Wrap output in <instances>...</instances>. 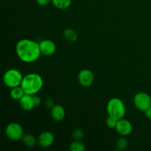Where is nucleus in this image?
Instances as JSON below:
<instances>
[{"label": "nucleus", "mask_w": 151, "mask_h": 151, "mask_svg": "<svg viewBox=\"0 0 151 151\" xmlns=\"http://www.w3.org/2000/svg\"><path fill=\"white\" fill-rule=\"evenodd\" d=\"M16 53L24 63H33L41 55L39 43L28 38L19 40L16 45Z\"/></svg>", "instance_id": "1"}, {"label": "nucleus", "mask_w": 151, "mask_h": 151, "mask_svg": "<svg viewBox=\"0 0 151 151\" xmlns=\"http://www.w3.org/2000/svg\"><path fill=\"white\" fill-rule=\"evenodd\" d=\"M44 86L42 77L37 73H29L24 75L22 80L21 86L24 91L25 94L29 95L37 94Z\"/></svg>", "instance_id": "2"}, {"label": "nucleus", "mask_w": 151, "mask_h": 151, "mask_svg": "<svg viewBox=\"0 0 151 151\" xmlns=\"http://www.w3.org/2000/svg\"><path fill=\"white\" fill-rule=\"evenodd\" d=\"M106 111L109 116L116 119H120L125 116L126 108L122 100L117 97H114L108 102Z\"/></svg>", "instance_id": "3"}, {"label": "nucleus", "mask_w": 151, "mask_h": 151, "mask_svg": "<svg viewBox=\"0 0 151 151\" xmlns=\"http://www.w3.org/2000/svg\"><path fill=\"white\" fill-rule=\"evenodd\" d=\"M24 76L22 72L16 69H8L3 75V82L8 88H12L21 86Z\"/></svg>", "instance_id": "4"}, {"label": "nucleus", "mask_w": 151, "mask_h": 151, "mask_svg": "<svg viewBox=\"0 0 151 151\" xmlns=\"http://www.w3.org/2000/svg\"><path fill=\"white\" fill-rule=\"evenodd\" d=\"M134 104L139 111L145 112L151 106V97L146 92H138L134 97Z\"/></svg>", "instance_id": "5"}, {"label": "nucleus", "mask_w": 151, "mask_h": 151, "mask_svg": "<svg viewBox=\"0 0 151 151\" xmlns=\"http://www.w3.org/2000/svg\"><path fill=\"white\" fill-rule=\"evenodd\" d=\"M5 134L7 138L12 141H19L22 139L24 134L23 128L17 122H10L5 128Z\"/></svg>", "instance_id": "6"}, {"label": "nucleus", "mask_w": 151, "mask_h": 151, "mask_svg": "<svg viewBox=\"0 0 151 151\" xmlns=\"http://www.w3.org/2000/svg\"><path fill=\"white\" fill-rule=\"evenodd\" d=\"M78 80L79 83L83 87H89L94 83V74L89 69H82L78 74Z\"/></svg>", "instance_id": "7"}, {"label": "nucleus", "mask_w": 151, "mask_h": 151, "mask_svg": "<svg viewBox=\"0 0 151 151\" xmlns=\"http://www.w3.org/2000/svg\"><path fill=\"white\" fill-rule=\"evenodd\" d=\"M115 130L122 137H127L130 135L133 131V126L131 122L125 118L118 119L117 124Z\"/></svg>", "instance_id": "8"}, {"label": "nucleus", "mask_w": 151, "mask_h": 151, "mask_svg": "<svg viewBox=\"0 0 151 151\" xmlns=\"http://www.w3.org/2000/svg\"><path fill=\"white\" fill-rule=\"evenodd\" d=\"M39 46L41 54L46 56L52 55L55 53L56 50H57L55 44L52 41L49 39L41 41L39 43Z\"/></svg>", "instance_id": "9"}, {"label": "nucleus", "mask_w": 151, "mask_h": 151, "mask_svg": "<svg viewBox=\"0 0 151 151\" xmlns=\"http://www.w3.org/2000/svg\"><path fill=\"white\" fill-rule=\"evenodd\" d=\"M37 139H38V144L41 147H44V148L52 145L55 141L54 135L50 131H44L40 134Z\"/></svg>", "instance_id": "10"}, {"label": "nucleus", "mask_w": 151, "mask_h": 151, "mask_svg": "<svg viewBox=\"0 0 151 151\" xmlns=\"http://www.w3.org/2000/svg\"><path fill=\"white\" fill-rule=\"evenodd\" d=\"M19 104H20L21 108L24 111H30L35 106V103H34L33 96L25 94L19 100Z\"/></svg>", "instance_id": "11"}, {"label": "nucleus", "mask_w": 151, "mask_h": 151, "mask_svg": "<svg viewBox=\"0 0 151 151\" xmlns=\"http://www.w3.org/2000/svg\"><path fill=\"white\" fill-rule=\"evenodd\" d=\"M51 116L57 122L62 121L66 116V111L64 108L60 105H55L51 109Z\"/></svg>", "instance_id": "12"}, {"label": "nucleus", "mask_w": 151, "mask_h": 151, "mask_svg": "<svg viewBox=\"0 0 151 151\" xmlns=\"http://www.w3.org/2000/svg\"><path fill=\"white\" fill-rule=\"evenodd\" d=\"M22 140L24 145L28 147H33L36 145V143H38V139L35 138L33 135L30 134H24Z\"/></svg>", "instance_id": "13"}, {"label": "nucleus", "mask_w": 151, "mask_h": 151, "mask_svg": "<svg viewBox=\"0 0 151 151\" xmlns=\"http://www.w3.org/2000/svg\"><path fill=\"white\" fill-rule=\"evenodd\" d=\"M24 94V89L22 88V87L21 86L10 88V97H11V98L13 99V100H19H19H21V98H22Z\"/></svg>", "instance_id": "14"}, {"label": "nucleus", "mask_w": 151, "mask_h": 151, "mask_svg": "<svg viewBox=\"0 0 151 151\" xmlns=\"http://www.w3.org/2000/svg\"><path fill=\"white\" fill-rule=\"evenodd\" d=\"M52 3L59 10H66L71 6L72 0H52Z\"/></svg>", "instance_id": "15"}, {"label": "nucleus", "mask_w": 151, "mask_h": 151, "mask_svg": "<svg viewBox=\"0 0 151 151\" xmlns=\"http://www.w3.org/2000/svg\"><path fill=\"white\" fill-rule=\"evenodd\" d=\"M63 35L65 39L70 42H75L78 39V33L72 29H66L63 32Z\"/></svg>", "instance_id": "16"}, {"label": "nucleus", "mask_w": 151, "mask_h": 151, "mask_svg": "<svg viewBox=\"0 0 151 151\" xmlns=\"http://www.w3.org/2000/svg\"><path fill=\"white\" fill-rule=\"evenodd\" d=\"M69 149L72 151H84L86 147L81 140H75L73 142L71 143Z\"/></svg>", "instance_id": "17"}, {"label": "nucleus", "mask_w": 151, "mask_h": 151, "mask_svg": "<svg viewBox=\"0 0 151 151\" xmlns=\"http://www.w3.org/2000/svg\"><path fill=\"white\" fill-rule=\"evenodd\" d=\"M128 141L125 139V137H122L117 139L116 142V149L119 150H125L128 147Z\"/></svg>", "instance_id": "18"}, {"label": "nucleus", "mask_w": 151, "mask_h": 151, "mask_svg": "<svg viewBox=\"0 0 151 151\" xmlns=\"http://www.w3.org/2000/svg\"><path fill=\"white\" fill-rule=\"evenodd\" d=\"M117 122L118 119H115V118L110 116H109V117H108L106 120V125H107L108 128H109L110 129H115L116 126V124H117Z\"/></svg>", "instance_id": "19"}, {"label": "nucleus", "mask_w": 151, "mask_h": 151, "mask_svg": "<svg viewBox=\"0 0 151 151\" xmlns=\"http://www.w3.org/2000/svg\"><path fill=\"white\" fill-rule=\"evenodd\" d=\"M84 137V133L82 130L76 129L73 132V138L75 140H81Z\"/></svg>", "instance_id": "20"}, {"label": "nucleus", "mask_w": 151, "mask_h": 151, "mask_svg": "<svg viewBox=\"0 0 151 151\" xmlns=\"http://www.w3.org/2000/svg\"><path fill=\"white\" fill-rule=\"evenodd\" d=\"M36 2L39 6L44 7V6L48 5L50 2H52V0H36Z\"/></svg>", "instance_id": "21"}, {"label": "nucleus", "mask_w": 151, "mask_h": 151, "mask_svg": "<svg viewBox=\"0 0 151 151\" xmlns=\"http://www.w3.org/2000/svg\"><path fill=\"white\" fill-rule=\"evenodd\" d=\"M33 96V100H34V103H35V106H39L40 104L41 103V99L39 96H38L37 94H35V95H32Z\"/></svg>", "instance_id": "22"}, {"label": "nucleus", "mask_w": 151, "mask_h": 151, "mask_svg": "<svg viewBox=\"0 0 151 151\" xmlns=\"http://www.w3.org/2000/svg\"><path fill=\"white\" fill-rule=\"evenodd\" d=\"M45 106H47V108L52 109V108L55 106L54 102H53V100H52L51 99H48V100H47L45 101Z\"/></svg>", "instance_id": "23"}, {"label": "nucleus", "mask_w": 151, "mask_h": 151, "mask_svg": "<svg viewBox=\"0 0 151 151\" xmlns=\"http://www.w3.org/2000/svg\"><path fill=\"white\" fill-rule=\"evenodd\" d=\"M145 116L147 119H151V106L147 109V110H146L145 111Z\"/></svg>", "instance_id": "24"}]
</instances>
